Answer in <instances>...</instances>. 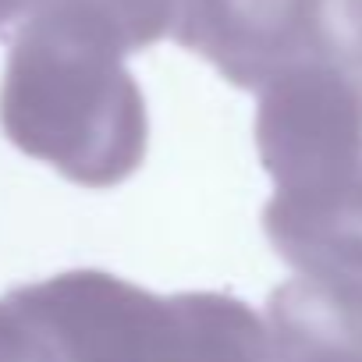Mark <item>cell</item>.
Here are the masks:
<instances>
[{"label":"cell","instance_id":"6","mask_svg":"<svg viewBox=\"0 0 362 362\" xmlns=\"http://www.w3.org/2000/svg\"><path fill=\"white\" fill-rule=\"evenodd\" d=\"M177 309L174 362H274L270 327L249 302L224 291L170 295Z\"/></svg>","mask_w":362,"mask_h":362},{"label":"cell","instance_id":"1","mask_svg":"<svg viewBox=\"0 0 362 362\" xmlns=\"http://www.w3.org/2000/svg\"><path fill=\"white\" fill-rule=\"evenodd\" d=\"M256 153L274 177L263 231L298 277L362 291V71L334 50L256 93Z\"/></svg>","mask_w":362,"mask_h":362},{"label":"cell","instance_id":"9","mask_svg":"<svg viewBox=\"0 0 362 362\" xmlns=\"http://www.w3.org/2000/svg\"><path fill=\"white\" fill-rule=\"evenodd\" d=\"M337 291H344V288H337ZM351 295H358V298H362V291H351Z\"/></svg>","mask_w":362,"mask_h":362},{"label":"cell","instance_id":"8","mask_svg":"<svg viewBox=\"0 0 362 362\" xmlns=\"http://www.w3.org/2000/svg\"><path fill=\"white\" fill-rule=\"evenodd\" d=\"M40 8H43V0H0V29L11 22H25Z\"/></svg>","mask_w":362,"mask_h":362},{"label":"cell","instance_id":"3","mask_svg":"<svg viewBox=\"0 0 362 362\" xmlns=\"http://www.w3.org/2000/svg\"><path fill=\"white\" fill-rule=\"evenodd\" d=\"M47 362H174L177 309L107 270H68L8 295Z\"/></svg>","mask_w":362,"mask_h":362},{"label":"cell","instance_id":"4","mask_svg":"<svg viewBox=\"0 0 362 362\" xmlns=\"http://www.w3.org/2000/svg\"><path fill=\"white\" fill-rule=\"evenodd\" d=\"M170 36L252 93L298 61L334 50L323 0H177Z\"/></svg>","mask_w":362,"mask_h":362},{"label":"cell","instance_id":"7","mask_svg":"<svg viewBox=\"0 0 362 362\" xmlns=\"http://www.w3.org/2000/svg\"><path fill=\"white\" fill-rule=\"evenodd\" d=\"M323 15L334 54L362 71V0H323Z\"/></svg>","mask_w":362,"mask_h":362},{"label":"cell","instance_id":"2","mask_svg":"<svg viewBox=\"0 0 362 362\" xmlns=\"http://www.w3.org/2000/svg\"><path fill=\"white\" fill-rule=\"evenodd\" d=\"M121 36L78 4L29 15L8 50L0 128L33 160L82 189L128 181L149 146L146 100Z\"/></svg>","mask_w":362,"mask_h":362},{"label":"cell","instance_id":"5","mask_svg":"<svg viewBox=\"0 0 362 362\" xmlns=\"http://www.w3.org/2000/svg\"><path fill=\"white\" fill-rule=\"evenodd\" d=\"M274 362H362V298L305 277L267 302Z\"/></svg>","mask_w":362,"mask_h":362}]
</instances>
